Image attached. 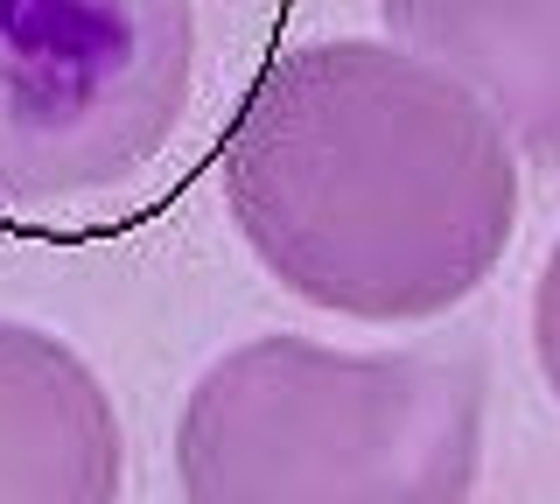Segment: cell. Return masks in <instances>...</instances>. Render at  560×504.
I'll return each mask as SVG.
<instances>
[{
  "mask_svg": "<svg viewBox=\"0 0 560 504\" xmlns=\"http://www.w3.org/2000/svg\"><path fill=\"white\" fill-rule=\"evenodd\" d=\"M0 504H119L113 392L28 323H0Z\"/></svg>",
  "mask_w": 560,
  "mask_h": 504,
  "instance_id": "277c9868",
  "label": "cell"
},
{
  "mask_svg": "<svg viewBox=\"0 0 560 504\" xmlns=\"http://www.w3.org/2000/svg\"><path fill=\"white\" fill-rule=\"evenodd\" d=\"M533 351H539V372L560 399V246L547 253V273L533 288Z\"/></svg>",
  "mask_w": 560,
  "mask_h": 504,
  "instance_id": "8992f818",
  "label": "cell"
},
{
  "mask_svg": "<svg viewBox=\"0 0 560 504\" xmlns=\"http://www.w3.org/2000/svg\"><path fill=\"white\" fill-rule=\"evenodd\" d=\"M224 203L288 294L358 323H428L498 273L518 168L504 127L428 57L302 43L232 113Z\"/></svg>",
  "mask_w": 560,
  "mask_h": 504,
  "instance_id": "6da1fadb",
  "label": "cell"
},
{
  "mask_svg": "<svg viewBox=\"0 0 560 504\" xmlns=\"http://www.w3.org/2000/svg\"><path fill=\"white\" fill-rule=\"evenodd\" d=\"M378 14L533 162H560V0H378Z\"/></svg>",
  "mask_w": 560,
  "mask_h": 504,
  "instance_id": "5b68a950",
  "label": "cell"
},
{
  "mask_svg": "<svg viewBox=\"0 0 560 504\" xmlns=\"http://www.w3.org/2000/svg\"><path fill=\"white\" fill-rule=\"evenodd\" d=\"M483 372L448 351L253 337L183 399V504H469Z\"/></svg>",
  "mask_w": 560,
  "mask_h": 504,
  "instance_id": "7a4b0ae2",
  "label": "cell"
},
{
  "mask_svg": "<svg viewBox=\"0 0 560 504\" xmlns=\"http://www.w3.org/2000/svg\"><path fill=\"white\" fill-rule=\"evenodd\" d=\"M197 92V0H0V218L140 183Z\"/></svg>",
  "mask_w": 560,
  "mask_h": 504,
  "instance_id": "3957f363",
  "label": "cell"
}]
</instances>
